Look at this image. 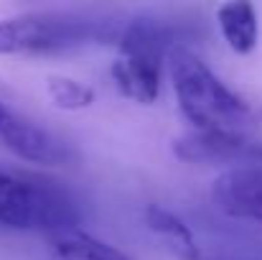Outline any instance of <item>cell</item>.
I'll return each instance as SVG.
<instances>
[{"label": "cell", "instance_id": "6", "mask_svg": "<svg viewBox=\"0 0 262 260\" xmlns=\"http://www.w3.org/2000/svg\"><path fill=\"white\" fill-rule=\"evenodd\" d=\"M211 199L224 217L262 225V161L224 169L211 184Z\"/></svg>", "mask_w": 262, "mask_h": 260}, {"label": "cell", "instance_id": "4", "mask_svg": "<svg viewBox=\"0 0 262 260\" xmlns=\"http://www.w3.org/2000/svg\"><path fill=\"white\" fill-rule=\"evenodd\" d=\"M79 222V204L67 189L54 181L0 169V227L56 235L77 230Z\"/></svg>", "mask_w": 262, "mask_h": 260}, {"label": "cell", "instance_id": "9", "mask_svg": "<svg viewBox=\"0 0 262 260\" xmlns=\"http://www.w3.org/2000/svg\"><path fill=\"white\" fill-rule=\"evenodd\" d=\"M145 225L150 232H156L168 250L178 260H201V248L193 235V230L171 209L161 204H148L145 207Z\"/></svg>", "mask_w": 262, "mask_h": 260}, {"label": "cell", "instance_id": "11", "mask_svg": "<svg viewBox=\"0 0 262 260\" xmlns=\"http://www.w3.org/2000/svg\"><path fill=\"white\" fill-rule=\"evenodd\" d=\"M46 94L59 110H69V112L87 110L89 105L94 102V97H97L94 87L84 85V82H79L74 77H49Z\"/></svg>", "mask_w": 262, "mask_h": 260}, {"label": "cell", "instance_id": "5", "mask_svg": "<svg viewBox=\"0 0 262 260\" xmlns=\"http://www.w3.org/2000/svg\"><path fill=\"white\" fill-rule=\"evenodd\" d=\"M0 148L20 161L41 166H64L69 161V148L54 133L23 117L3 99H0Z\"/></svg>", "mask_w": 262, "mask_h": 260}, {"label": "cell", "instance_id": "8", "mask_svg": "<svg viewBox=\"0 0 262 260\" xmlns=\"http://www.w3.org/2000/svg\"><path fill=\"white\" fill-rule=\"evenodd\" d=\"M216 26L222 31V38L227 41V46L239 54L247 56L255 51L257 38H260V18L252 3L237 0V3H224L216 8Z\"/></svg>", "mask_w": 262, "mask_h": 260}, {"label": "cell", "instance_id": "2", "mask_svg": "<svg viewBox=\"0 0 262 260\" xmlns=\"http://www.w3.org/2000/svg\"><path fill=\"white\" fill-rule=\"evenodd\" d=\"M122 26L115 21L72 13H23L0 21V56H49L115 41Z\"/></svg>", "mask_w": 262, "mask_h": 260}, {"label": "cell", "instance_id": "1", "mask_svg": "<svg viewBox=\"0 0 262 260\" xmlns=\"http://www.w3.org/2000/svg\"><path fill=\"white\" fill-rule=\"evenodd\" d=\"M168 77L178 110L191 123V130L247 138L250 105L222 82L201 56L186 46H176L168 56Z\"/></svg>", "mask_w": 262, "mask_h": 260}, {"label": "cell", "instance_id": "10", "mask_svg": "<svg viewBox=\"0 0 262 260\" xmlns=\"http://www.w3.org/2000/svg\"><path fill=\"white\" fill-rule=\"evenodd\" d=\"M49 248L56 260H133L127 253L84 232L82 227L49 235Z\"/></svg>", "mask_w": 262, "mask_h": 260}, {"label": "cell", "instance_id": "7", "mask_svg": "<svg viewBox=\"0 0 262 260\" xmlns=\"http://www.w3.org/2000/svg\"><path fill=\"white\" fill-rule=\"evenodd\" d=\"M247 151H250V143L242 135H214V133H199V130L183 133L173 143L176 156L191 164L247 158Z\"/></svg>", "mask_w": 262, "mask_h": 260}, {"label": "cell", "instance_id": "3", "mask_svg": "<svg viewBox=\"0 0 262 260\" xmlns=\"http://www.w3.org/2000/svg\"><path fill=\"white\" fill-rule=\"evenodd\" d=\"M117 56L110 67V77L120 94L138 105H153L161 94L163 69L176 49L171 31L150 18H135L122 23L117 36Z\"/></svg>", "mask_w": 262, "mask_h": 260}]
</instances>
